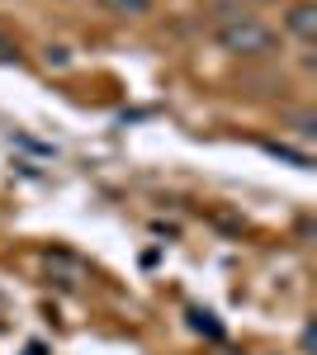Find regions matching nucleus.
<instances>
[{
  "label": "nucleus",
  "mask_w": 317,
  "mask_h": 355,
  "mask_svg": "<svg viewBox=\"0 0 317 355\" xmlns=\"http://www.w3.org/2000/svg\"><path fill=\"white\" fill-rule=\"evenodd\" d=\"M213 38H218V48L232 57H270L275 53V28L261 24V19H251V15H228L223 24L213 28Z\"/></svg>",
  "instance_id": "nucleus-1"
},
{
  "label": "nucleus",
  "mask_w": 317,
  "mask_h": 355,
  "mask_svg": "<svg viewBox=\"0 0 317 355\" xmlns=\"http://www.w3.org/2000/svg\"><path fill=\"white\" fill-rule=\"evenodd\" d=\"M284 24H289L293 38L313 43V38H317V5H313V0H293L289 15H284Z\"/></svg>",
  "instance_id": "nucleus-2"
},
{
  "label": "nucleus",
  "mask_w": 317,
  "mask_h": 355,
  "mask_svg": "<svg viewBox=\"0 0 317 355\" xmlns=\"http://www.w3.org/2000/svg\"><path fill=\"white\" fill-rule=\"evenodd\" d=\"M43 261H48V270H62V284H80L85 279V266L76 256H67V251H48Z\"/></svg>",
  "instance_id": "nucleus-3"
},
{
  "label": "nucleus",
  "mask_w": 317,
  "mask_h": 355,
  "mask_svg": "<svg viewBox=\"0 0 317 355\" xmlns=\"http://www.w3.org/2000/svg\"><path fill=\"white\" fill-rule=\"evenodd\" d=\"M100 10L119 19H142V15H152V0H100Z\"/></svg>",
  "instance_id": "nucleus-4"
},
{
  "label": "nucleus",
  "mask_w": 317,
  "mask_h": 355,
  "mask_svg": "<svg viewBox=\"0 0 317 355\" xmlns=\"http://www.w3.org/2000/svg\"><path fill=\"white\" fill-rule=\"evenodd\" d=\"M265 152H275V157H284V162H293V166H298V171H308V166H313V162H308V157H303V152H293V147H280V142H270Z\"/></svg>",
  "instance_id": "nucleus-5"
},
{
  "label": "nucleus",
  "mask_w": 317,
  "mask_h": 355,
  "mask_svg": "<svg viewBox=\"0 0 317 355\" xmlns=\"http://www.w3.org/2000/svg\"><path fill=\"white\" fill-rule=\"evenodd\" d=\"M293 133H298V137H317V119H313L308 110L293 114Z\"/></svg>",
  "instance_id": "nucleus-6"
},
{
  "label": "nucleus",
  "mask_w": 317,
  "mask_h": 355,
  "mask_svg": "<svg viewBox=\"0 0 317 355\" xmlns=\"http://www.w3.org/2000/svg\"><path fill=\"white\" fill-rule=\"evenodd\" d=\"M0 62H19V48H15L5 33H0Z\"/></svg>",
  "instance_id": "nucleus-7"
},
{
  "label": "nucleus",
  "mask_w": 317,
  "mask_h": 355,
  "mask_svg": "<svg viewBox=\"0 0 317 355\" xmlns=\"http://www.w3.org/2000/svg\"><path fill=\"white\" fill-rule=\"evenodd\" d=\"M48 67H67V48H48Z\"/></svg>",
  "instance_id": "nucleus-8"
},
{
  "label": "nucleus",
  "mask_w": 317,
  "mask_h": 355,
  "mask_svg": "<svg viewBox=\"0 0 317 355\" xmlns=\"http://www.w3.org/2000/svg\"><path fill=\"white\" fill-rule=\"evenodd\" d=\"M24 355H48V351H43V346H38V341H33V346H28V351Z\"/></svg>",
  "instance_id": "nucleus-9"
},
{
  "label": "nucleus",
  "mask_w": 317,
  "mask_h": 355,
  "mask_svg": "<svg viewBox=\"0 0 317 355\" xmlns=\"http://www.w3.org/2000/svg\"><path fill=\"white\" fill-rule=\"evenodd\" d=\"M218 355H241V351H218Z\"/></svg>",
  "instance_id": "nucleus-10"
}]
</instances>
